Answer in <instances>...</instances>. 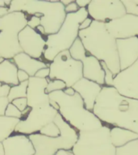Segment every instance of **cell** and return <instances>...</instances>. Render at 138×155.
<instances>
[{"label":"cell","mask_w":138,"mask_h":155,"mask_svg":"<svg viewBox=\"0 0 138 155\" xmlns=\"http://www.w3.org/2000/svg\"><path fill=\"white\" fill-rule=\"evenodd\" d=\"M93 112L103 123L138 134V99L123 96L114 87H102Z\"/></svg>","instance_id":"obj_1"},{"label":"cell","mask_w":138,"mask_h":155,"mask_svg":"<svg viewBox=\"0 0 138 155\" xmlns=\"http://www.w3.org/2000/svg\"><path fill=\"white\" fill-rule=\"evenodd\" d=\"M78 38L87 53L104 61L116 76L120 71L116 39L107 31L106 24L93 20L85 30H79Z\"/></svg>","instance_id":"obj_2"},{"label":"cell","mask_w":138,"mask_h":155,"mask_svg":"<svg viewBox=\"0 0 138 155\" xmlns=\"http://www.w3.org/2000/svg\"><path fill=\"white\" fill-rule=\"evenodd\" d=\"M48 96L58 104V113L64 120L77 132L95 130L104 125L93 111L85 107L84 102L77 92L69 95L63 91H58L48 94Z\"/></svg>","instance_id":"obj_3"},{"label":"cell","mask_w":138,"mask_h":155,"mask_svg":"<svg viewBox=\"0 0 138 155\" xmlns=\"http://www.w3.org/2000/svg\"><path fill=\"white\" fill-rule=\"evenodd\" d=\"M10 12H21L31 16L40 13L41 26L45 31V36L57 33L65 21L66 13L65 6L58 0H13L8 7Z\"/></svg>","instance_id":"obj_4"},{"label":"cell","mask_w":138,"mask_h":155,"mask_svg":"<svg viewBox=\"0 0 138 155\" xmlns=\"http://www.w3.org/2000/svg\"><path fill=\"white\" fill-rule=\"evenodd\" d=\"M87 17L89 14L87 8H80L75 13L66 15L59 31L46 36V46L43 54L44 60L50 63L58 53L70 50L78 38L80 24Z\"/></svg>","instance_id":"obj_5"},{"label":"cell","mask_w":138,"mask_h":155,"mask_svg":"<svg viewBox=\"0 0 138 155\" xmlns=\"http://www.w3.org/2000/svg\"><path fill=\"white\" fill-rule=\"evenodd\" d=\"M53 122L61 131L59 137H49L39 133L28 136L36 151L34 155H55L61 150H71L77 142L78 132L66 123L60 114L58 113Z\"/></svg>","instance_id":"obj_6"},{"label":"cell","mask_w":138,"mask_h":155,"mask_svg":"<svg viewBox=\"0 0 138 155\" xmlns=\"http://www.w3.org/2000/svg\"><path fill=\"white\" fill-rule=\"evenodd\" d=\"M28 15L21 12H10L0 18V57L12 59L22 53L19 34L28 25Z\"/></svg>","instance_id":"obj_7"},{"label":"cell","mask_w":138,"mask_h":155,"mask_svg":"<svg viewBox=\"0 0 138 155\" xmlns=\"http://www.w3.org/2000/svg\"><path fill=\"white\" fill-rule=\"evenodd\" d=\"M110 129L103 125L99 129L78 132V138L72 149L74 155H117L111 143Z\"/></svg>","instance_id":"obj_8"},{"label":"cell","mask_w":138,"mask_h":155,"mask_svg":"<svg viewBox=\"0 0 138 155\" xmlns=\"http://www.w3.org/2000/svg\"><path fill=\"white\" fill-rule=\"evenodd\" d=\"M48 67L50 70L48 78L61 80L66 87H72L83 78L82 62L74 59L69 50L58 53L49 63Z\"/></svg>","instance_id":"obj_9"},{"label":"cell","mask_w":138,"mask_h":155,"mask_svg":"<svg viewBox=\"0 0 138 155\" xmlns=\"http://www.w3.org/2000/svg\"><path fill=\"white\" fill-rule=\"evenodd\" d=\"M69 51L74 59L82 62L83 78L96 82L102 87L105 85V73L102 68L101 62L94 56L87 53L79 38L75 41Z\"/></svg>","instance_id":"obj_10"},{"label":"cell","mask_w":138,"mask_h":155,"mask_svg":"<svg viewBox=\"0 0 138 155\" xmlns=\"http://www.w3.org/2000/svg\"><path fill=\"white\" fill-rule=\"evenodd\" d=\"M58 111L49 105L44 107L31 108L24 120H20L15 129V133L29 136L40 132L48 124L53 122Z\"/></svg>","instance_id":"obj_11"},{"label":"cell","mask_w":138,"mask_h":155,"mask_svg":"<svg viewBox=\"0 0 138 155\" xmlns=\"http://www.w3.org/2000/svg\"><path fill=\"white\" fill-rule=\"evenodd\" d=\"M87 9L93 20L103 23L120 19L126 15L121 0H92Z\"/></svg>","instance_id":"obj_12"},{"label":"cell","mask_w":138,"mask_h":155,"mask_svg":"<svg viewBox=\"0 0 138 155\" xmlns=\"http://www.w3.org/2000/svg\"><path fill=\"white\" fill-rule=\"evenodd\" d=\"M113 87L123 96L138 99V60L114 77Z\"/></svg>","instance_id":"obj_13"},{"label":"cell","mask_w":138,"mask_h":155,"mask_svg":"<svg viewBox=\"0 0 138 155\" xmlns=\"http://www.w3.org/2000/svg\"><path fill=\"white\" fill-rule=\"evenodd\" d=\"M19 42L24 53L38 60L43 57L46 46V36H42L36 29L25 27L19 32Z\"/></svg>","instance_id":"obj_14"},{"label":"cell","mask_w":138,"mask_h":155,"mask_svg":"<svg viewBox=\"0 0 138 155\" xmlns=\"http://www.w3.org/2000/svg\"><path fill=\"white\" fill-rule=\"evenodd\" d=\"M107 31L117 39L138 37V16L126 14L120 19L105 23Z\"/></svg>","instance_id":"obj_15"},{"label":"cell","mask_w":138,"mask_h":155,"mask_svg":"<svg viewBox=\"0 0 138 155\" xmlns=\"http://www.w3.org/2000/svg\"><path fill=\"white\" fill-rule=\"evenodd\" d=\"M48 78L30 77L26 95L28 106L29 107H44L50 105V99L48 94L45 92L48 85Z\"/></svg>","instance_id":"obj_16"},{"label":"cell","mask_w":138,"mask_h":155,"mask_svg":"<svg viewBox=\"0 0 138 155\" xmlns=\"http://www.w3.org/2000/svg\"><path fill=\"white\" fill-rule=\"evenodd\" d=\"M4 155H34L35 149L28 136L15 133L2 142Z\"/></svg>","instance_id":"obj_17"},{"label":"cell","mask_w":138,"mask_h":155,"mask_svg":"<svg viewBox=\"0 0 138 155\" xmlns=\"http://www.w3.org/2000/svg\"><path fill=\"white\" fill-rule=\"evenodd\" d=\"M116 44L120 70H125L138 60V37L117 39Z\"/></svg>","instance_id":"obj_18"},{"label":"cell","mask_w":138,"mask_h":155,"mask_svg":"<svg viewBox=\"0 0 138 155\" xmlns=\"http://www.w3.org/2000/svg\"><path fill=\"white\" fill-rule=\"evenodd\" d=\"M72 88L81 96L84 102L85 107L89 111H93L97 98L102 91V86L82 78L73 86Z\"/></svg>","instance_id":"obj_19"},{"label":"cell","mask_w":138,"mask_h":155,"mask_svg":"<svg viewBox=\"0 0 138 155\" xmlns=\"http://www.w3.org/2000/svg\"><path fill=\"white\" fill-rule=\"evenodd\" d=\"M12 61L16 65L18 70L25 71L30 77H35L39 70L48 67L49 65V63L48 64L42 60L32 58L24 52L15 56Z\"/></svg>","instance_id":"obj_20"},{"label":"cell","mask_w":138,"mask_h":155,"mask_svg":"<svg viewBox=\"0 0 138 155\" xmlns=\"http://www.w3.org/2000/svg\"><path fill=\"white\" fill-rule=\"evenodd\" d=\"M18 70L12 59H4L0 63V82L10 87L19 84L17 77Z\"/></svg>","instance_id":"obj_21"},{"label":"cell","mask_w":138,"mask_h":155,"mask_svg":"<svg viewBox=\"0 0 138 155\" xmlns=\"http://www.w3.org/2000/svg\"><path fill=\"white\" fill-rule=\"evenodd\" d=\"M110 138L116 148L123 147L131 141L137 140V133L119 127H112L110 129Z\"/></svg>","instance_id":"obj_22"},{"label":"cell","mask_w":138,"mask_h":155,"mask_svg":"<svg viewBox=\"0 0 138 155\" xmlns=\"http://www.w3.org/2000/svg\"><path fill=\"white\" fill-rule=\"evenodd\" d=\"M19 121V119L0 116V142L2 143L15 133V127Z\"/></svg>","instance_id":"obj_23"},{"label":"cell","mask_w":138,"mask_h":155,"mask_svg":"<svg viewBox=\"0 0 138 155\" xmlns=\"http://www.w3.org/2000/svg\"><path fill=\"white\" fill-rule=\"evenodd\" d=\"M28 86V81H26V82H19V84L11 87L9 94L7 95L10 103L19 98L26 97Z\"/></svg>","instance_id":"obj_24"},{"label":"cell","mask_w":138,"mask_h":155,"mask_svg":"<svg viewBox=\"0 0 138 155\" xmlns=\"http://www.w3.org/2000/svg\"><path fill=\"white\" fill-rule=\"evenodd\" d=\"M117 155H138V139L131 141L123 147L116 148Z\"/></svg>","instance_id":"obj_25"},{"label":"cell","mask_w":138,"mask_h":155,"mask_svg":"<svg viewBox=\"0 0 138 155\" xmlns=\"http://www.w3.org/2000/svg\"><path fill=\"white\" fill-rule=\"evenodd\" d=\"M39 133L49 137H57L61 135V131L54 122H51L41 128Z\"/></svg>","instance_id":"obj_26"},{"label":"cell","mask_w":138,"mask_h":155,"mask_svg":"<svg viewBox=\"0 0 138 155\" xmlns=\"http://www.w3.org/2000/svg\"><path fill=\"white\" fill-rule=\"evenodd\" d=\"M65 88H66V85L61 80H50L49 78H48V85L46 87L45 92L47 94H50L52 92L64 91Z\"/></svg>","instance_id":"obj_27"},{"label":"cell","mask_w":138,"mask_h":155,"mask_svg":"<svg viewBox=\"0 0 138 155\" xmlns=\"http://www.w3.org/2000/svg\"><path fill=\"white\" fill-rule=\"evenodd\" d=\"M122 2L125 8L126 14L138 16V6L136 4L134 0H122Z\"/></svg>","instance_id":"obj_28"},{"label":"cell","mask_w":138,"mask_h":155,"mask_svg":"<svg viewBox=\"0 0 138 155\" xmlns=\"http://www.w3.org/2000/svg\"><path fill=\"white\" fill-rule=\"evenodd\" d=\"M5 116L7 117H12V118H16L22 120L23 119V114L22 111H20L19 109L17 108L15 106L14 104L10 103L7 107L6 112H5Z\"/></svg>","instance_id":"obj_29"},{"label":"cell","mask_w":138,"mask_h":155,"mask_svg":"<svg viewBox=\"0 0 138 155\" xmlns=\"http://www.w3.org/2000/svg\"><path fill=\"white\" fill-rule=\"evenodd\" d=\"M100 62H101L102 68H103V70H104V73H105V77H104V83H105V85L104 86L113 87V79L115 75L113 74V73L111 72V70H109L108 67L105 64V62H104V61H100Z\"/></svg>","instance_id":"obj_30"},{"label":"cell","mask_w":138,"mask_h":155,"mask_svg":"<svg viewBox=\"0 0 138 155\" xmlns=\"http://www.w3.org/2000/svg\"><path fill=\"white\" fill-rule=\"evenodd\" d=\"M12 104H14L15 106L17 108L19 109L20 111H25L27 108H28V99H27L26 97L24 98H19V99H16L13 100L12 102Z\"/></svg>","instance_id":"obj_31"},{"label":"cell","mask_w":138,"mask_h":155,"mask_svg":"<svg viewBox=\"0 0 138 155\" xmlns=\"http://www.w3.org/2000/svg\"><path fill=\"white\" fill-rule=\"evenodd\" d=\"M41 25V19L38 17L35 16V15H31V16H28V25L27 26L30 27L31 28L36 29L38 26Z\"/></svg>","instance_id":"obj_32"},{"label":"cell","mask_w":138,"mask_h":155,"mask_svg":"<svg viewBox=\"0 0 138 155\" xmlns=\"http://www.w3.org/2000/svg\"><path fill=\"white\" fill-rule=\"evenodd\" d=\"M10 104L7 97H0V116H5L8 104Z\"/></svg>","instance_id":"obj_33"},{"label":"cell","mask_w":138,"mask_h":155,"mask_svg":"<svg viewBox=\"0 0 138 155\" xmlns=\"http://www.w3.org/2000/svg\"><path fill=\"white\" fill-rule=\"evenodd\" d=\"M49 73H50L49 67L43 68V69H41L37 71L35 77L39 78H48L49 77Z\"/></svg>","instance_id":"obj_34"},{"label":"cell","mask_w":138,"mask_h":155,"mask_svg":"<svg viewBox=\"0 0 138 155\" xmlns=\"http://www.w3.org/2000/svg\"><path fill=\"white\" fill-rule=\"evenodd\" d=\"M80 8L78 7V6L77 5V3L75 2V1H73L70 4H69L68 6L65 7V11L66 14H71V13H75L77 12Z\"/></svg>","instance_id":"obj_35"},{"label":"cell","mask_w":138,"mask_h":155,"mask_svg":"<svg viewBox=\"0 0 138 155\" xmlns=\"http://www.w3.org/2000/svg\"><path fill=\"white\" fill-rule=\"evenodd\" d=\"M17 77H18L19 82H26V81H28L29 78H30V76H29V75L28 74H27L25 71H24V70H18Z\"/></svg>","instance_id":"obj_36"},{"label":"cell","mask_w":138,"mask_h":155,"mask_svg":"<svg viewBox=\"0 0 138 155\" xmlns=\"http://www.w3.org/2000/svg\"><path fill=\"white\" fill-rule=\"evenodd\" d=\"M11 87L9 85L2 84L0 82V97H7Z\"/></svg>","instance_id":"obj_37"},{"label":"cell","mask_w":138,"mask_h":155,"mask_svg":"<svg viewBox=\"0 0 138 155\" xmlns=\"http://www.w3.org/2000/svg\"><path fill=\"white\" fill-rule=\"evenodd\" d=\"M93 19L90 17H87V19H85L80 24L79 26V30H85V29L88 28L90 25H91Z\"/></svg>","instance_id":"obj_38"},{"label":"cell","mask_w":138,"mask_h":155,"mask_svg":"<svg viewBox=\"0 0 138 155\" xmlns=\"http://www.w3.org/2000/svg\"><path fill=\"white\" fill-rule=\"evenodd\" d=\"M75 2L79 8H87L90 2V0H76Z\"/></svg>","instance_id":"obj_39"},{"label":"cell","mask_w":138,"mask_h":155,"mask_svg":"<svg viewBox=\"0 0 138 155\" xmlns=\"http://www.w3.org/2000/svg\"><path fill=\"white\" fill-rule=\"evenodd\" d=\"M55 155H74V153L71 150H59Z\"/></svg>","instance_id":"obj_40"},{"label":"cell","mask_w":138,"mask_h":155,"mask_svg":"<svg viewBox=\"0 0 138 155\" xmlns=\"http://www.w3.org/2000/svg\"><path fill=\"white\" fill-rule=\"evenodd\" d=\"M9 13L8 7H0V18Z\"/></svg>","instance_id":"obj_41"},{"label":"cell","mask_w":138,"mask_h":155,"mask_svg":"<svg viewBox=\"0 0 138 155\" xmlns=\"http://www.w3.org/2000/svg\"><path fill=\"white\" fill-rule=\"evenodd\" d=\"M63 91L65 92L66 94H69V95H73V94H75V91L73 89L72 87H66Z\"/></svg>","instance_id":"obj_42"},{"label":"cell","mask_w":138,"mask_h":155,"mask_svg":"<svg viewBox=\"0 0 138 155\" xmlns=\"http://www.w3.org/2000/svg\"><path fill=\"white\" fill-rule=\"evenodd\" d=\"M60 2H61L65 7H66V6H68V5L70 4V3L73 2V0H61Z\"/></svg>","instance_id":"obj_43"},{"label":"cell","mask_w":138,"mask_h":155,"mask_svg":"<svg viewBox=\"0 0 138 155\" xmlns=\"http://www.w3.org/2000/svg\"><path fill=\"white\" fill-rule=\"evenodd\" d=\"M0 155H4V150H3V146L2 144L0 142Z\"/></svg>","instance_id":"obj_44"},{"label":"cell","mask_w":138,"mask_h":155,"mask_svg":"<svg viewBox=\"0 0 138 155\" xmlns=\"http://www.w3.org/2000/svg\"><path fill=\"white\" fill-rule=\"evenodd\" d=\"M0 7H7L5 5V0H0Z\"/></svg>","instance_id":"obj_45"},{"label":"cell","mask_w":138,"mask_h":155,"mask_svg":"<svg viewBox=\"0 0 138 155\" xmlns=\"http://www.w3.org/2000/svg\"><path fill=\"white\" fill-rule=\"evenodd\" d=\"M134 2H135V3L138 6V0H134Z\"/></svg>","instance_id":"obj_46"},{"label":"cell","mask_w":138,"mask_h":155,"mask_svg":"<svg viewBox=\"0 0 138 155\" xmlns=\"http://www.w3.org/2000/svg\"><path fill=\"white\" fill-rule=\"evenodd\" d=\"M3 60H4V59H3V58H0V63L2 62V61H3Z\"/></svg>","instance_id":"obj_47"},{"label":"cell","mask_w":138,"mask_h":155,"mask_svg":"<svg viewBox=\"0 0 138 155\" xmlns=\"http://www.w3.org/2000/svg\"><path fill=\"white\" fill-rule=\"evenodd\" d=\"M0 58H1V57H0Z\"/></svg>","instance_id":"obj_48"}]
</instances>
